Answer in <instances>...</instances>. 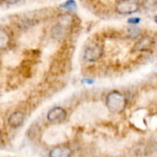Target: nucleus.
<instances>
[{"mask_svg":"<svg viewBox=\"0 0 157 157\" xmlns=\"http://www.w3.org/2000/svg\"><path fill=\"white\" fill-rule=\"evenodd\" d=\"M153 45V40L149 36L143 37L135 45L134 50L137 51H146Z\"/></svg>","mask_w":157,"mask_h":157,"instance_id":"0eeeda50","label":"nucleus"},{"mask_svg":"<svg viewBox=\"0 0 157 157\" xmlns=\"http://www.w3.org/2000/svg\"><path fill=\"white\" fill-rule=\"evenodd\" d=\"M83 83H85V84H94V81L92 80V79H83V81H82Z\"/></svg>","mask_w":157,"mask_h":157,"instance_id":"ddd939ff","label":"nucleus"},{"mask_svg":"<svg viewBox=\"0 0 157 157\" xmlns=\"http://www.w3.org/2000/svg\"><path fill=\"white\" fill-rule=\"evenodd\" d=\"M25 120V115L21 111H16L8 117V125L12 128L19 127Z\"/></svg>","mask_w":157,"mask_h":157,"instance_id":"39448f33","label":"nucleus"},{"mask_svg":"<svg viewBox=\"0 0 157 157\" xmlns=\"http://www.w3.org/2000/svg\"><path fill=\"white\" fill-rule=\"evenodd\" d=\"M140 21H141L140 17H131L128 19V23L130 24H138L140 23Z\"/></svg>","mask_w":157,"mask_h":157,"instance_id":"f8f14e48","label":"nucleus"},{"mask_svg":"<svg viewBox=\"0 0 157 157\" xmlns=\"http://www.w3.org/2000/svg\"><path fill=\"white\" fill-rule=\"evenodd\" d=\"M155 22L157 23V15L155 16Z\"/></svg>","mask_w":157,"mask_h":157,"instance_id":"4468645a","label":"nucleus"},{"mask_svg":"<svg viewBox=\"0 0 157 157\" xmlns=\"http://www.w3.org/2000/svg\"><path fill=\"white\" fill-rule=\"evenodd\" d=\"M9 42H10V37L8 33L4 29H2L0 31V48L2 50L6 49L8 46Z\"/></svg>","mask_w":157,"mask_h":157,"instance_id":"1a4fd4ad","label":"nucleus"},{"mask_svg":"<svg viewBox=\"0 0 157 157\" xmlns=\"http://www.w3.org/2000/svg\"><path fill=\"white\" fill-rule=\"evenodd\" d=\"M130 34H131L132 37H137V36H139V34H140V30H139V29H137V28L130 29Z\"/></svg>","mask_w":157,"mask_h":157,"instance_id":"9b49d317","label":"nucleus"},{"mask_svg":"<svg viewBox=\"0 0 157 157\" xmlns=\"http://www.w3.org/2000/svg\"><path fill=\"white\" fill-rule=\"evenodd\" d=\"M106 104L109 109L112 112L121 113L126 107V98L121 93L118 91H112L107 96Z\"/></svg>","mask_w":157,"mask_h":157,"instance_id":"f257e3e1","label":"nucleus"},{"mask_svg":"<svg viewBox=\"0 0 157 157\" xmlns=\"http://www.w3.org/2000/svg\"><path fill=\"white\" fill-rule=\"evenodd\" d=\"M72 150L67 146H58L50 152V157H71Z\"/></svg>","mask_w":157,"mask_h":157,"instance_id":"423d86ee","label":"nucleus"},{"mask_svg":"<svg viewBox=\"0 0 157 157\" xmlns=\"http://www.w3.org/2000/svg\"><path fill=\"white\" fill-rule=\"evenodd\" d=\"M66 111L62 108H53L47 114V119L52 122H60L65 120Z\"/></svg>","mask_w":157,"mask_h":157,"instance_id":"20e7f679","label":"nucleus"},{"mask_svg":"<svg viewBox=\"0 0 157 157\" xmlns=\"http://www.w3.org/2000/svg\"><path fill=\"white\" fill-rule=\"evenodd\" d=\"M61 6L64 9H67V10H70V11H74L76 9L77 6H76V2L74 1V0H69V1H66V2H63Z\"/></svg>","mask_w":157,"mask_h":157,"instance_id":"9d476101","label":"nucleus"},{"mask_svg":"<svg viewBox=\"0 0 157 157\" xmlns=\"http://www.w3.org/2000/svg\"><path fill=\"white\" fill-rule=\"evenodd\" d=\"M103 54V48L98 44L88 46L84 52V59L88 62H95L98 60Z\"/></svg>","mask_w":157,"mask_h":157,"instance_id":"7ed1b4c3","label":"nucleus"},{"mask_svg":"<svg viewBox=\"0 0 157 157\" xmlns=\"http://www.w3.org/2000/svg\"><path fill=\"white\" fill-rule=\"evenodd\" d=\"M140 4L134 0H124L120 1L116 5V9L120 14H132L139 10Z\"/></svg>","mask_w":157,"mask_h":157,"instance_id":"f03ea898","label":"nucleus"},{"mask_svg":"<svg viewBox=\"0 0 157 157\" xmlns=\"http://www.w3.org/2000/svg\"><path fill=\"white\" fill-rule=\"evenodd\" d=\"M65 34V28L62 25V24H58V25H55L52 29V36L54 38V39H61L64 36Z\"/></svg>","mask_w":157,"mask_h":157,"instance_id":"6e6552de","label":"nucleus"}]
</instances>
